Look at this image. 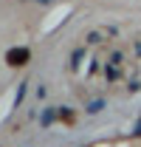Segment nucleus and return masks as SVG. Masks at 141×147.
<instances>
[{
	"label": "nucleus",
	"instance_id": "1",
	"mask_svg": "<svg viewBox=\"0 0 141 147\" xmlns=\"http://www.w3.org/2000/svg\"><path fill=\"white\" fill-rule=\"evenodd\" d=\"M6 59H9V65H23V62L28 59V51H26V48H14V51H9Z\"/></svg>",
	"mask_w": 141,
	"mask_h": 147
},
{
	"label": "nucleus",
	"instance_id": "2",
	"mask_svg": "<svg viewBox=\"0 0 141 147\" xmlns=\"http://www.w3.org/2000/svg\"><path fill=\"white\" fill-rule=\"evenodd\" d=\"M136 133H141V122H138V125H136Z\"/></svg>",
	"mask_w": 141,
	"mask_h": 147
},
{
	"label": "nucleus",
	"instance_id": "3",
	"mask_svg": "<svg viewBox=\"0 0 141 147\" xmlns=\"http://www.w3.org/2000/svg\"><path fill=\"white\" fill-rule=\"evenodd\" d=\"M40 3H51V0H40Z\"/></svg>",
	"mask_w": 141,
	"mask_h": 147
}]
</instances>
